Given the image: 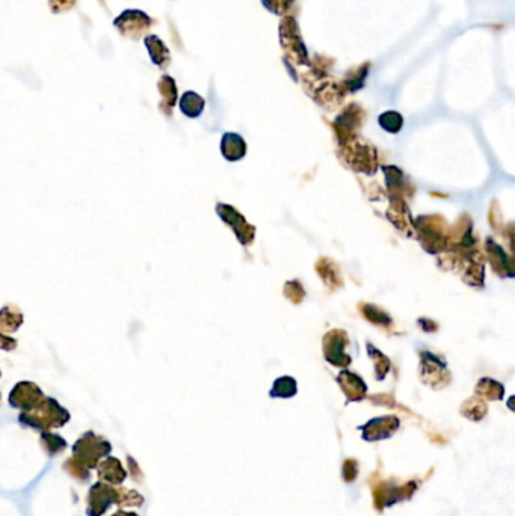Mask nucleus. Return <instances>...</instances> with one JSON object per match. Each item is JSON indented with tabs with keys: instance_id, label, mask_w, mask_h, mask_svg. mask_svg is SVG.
<instances>
[{
	"instance_id": "obj_4",
	"label": "nucleus",
	"mask_w": 515,
	"mask_h": 516,
	"mask_svg": "<svg viewBox=\"0 0 515 516\" xmlns=\"http://www.w3.org/2000/svg\"><path fill=\"white\" fill-rule=\"evenodd\" d=\"M295 388H296L295 381L292 379V377H281V379L275 382L272 396H277V394L283 396V397L292 396V394H295Z\"/></svg>"
},
{
	"instance_id": "obj_1",
	"label": "nucleus",
	"mask_w": 515,
	"mask_h": 516,
	"mask_svg": "<svg viewBox=\"0 0 515 516\" xmlns=\"http://www.w3.org/2000/svg\"><path fill=\"white\" fill-rule=\"evenodd\" d=\"M217 211L218 215L225 221V223L230 225L232 228L234 230L239 242L244 243V245H249L251 242H253L254 238V226H251L244 216L239 215V213L236 211V209L230 207V206H225V204H219L217 207Z\"/></svg>"
},
{
	"instance_id": "obj_3",
	"label": "nucleus",
	"mask_w": 515,
	"mask_h": 516,
	"mask_svg": "<svg viewBox=\"0 0 515 516\" xmlns=\"http://www.w3.org/2000/svg\"><path fill=\"white\" fill-rule=\"evenodd\" d=\"M203 98H199L197 94L187 93L182 98V110L187 117H198L199 112L203 110Z\"/></svg>"
},
{
	"instance_id": "obj_2",
	"label": "nucleus",
	"mask_w": 515,
	"mask_h": 516,
	"mask_svg": "<svg viewBox=\"0 0 515 516\" xmlns=\"http://www.w3.org/2000/svg\"><path fill=\"white\" fill-rule=\"evenodd\" d=\"M222 154L229 160H239L245 156V142L241 136L227 133L222 139Z\"/></svg>"
}]
</instances>
